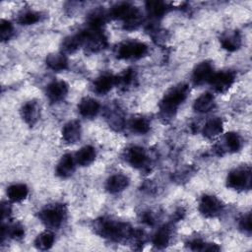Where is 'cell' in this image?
<instances>
[{
    "instance_id": "obj_1",
    "label": "cell",
    "mask_w": 252,
    "mask_h": 252,
    "mask_svg": "<svg viewBox=\"0 0 252 252\" xmlns=\"http://www.w3.org/2000/svg\"><path fill=\"white\" fill-rule=\"evenodd\" d=\"M188 94L189 87L186 84H178L167 90L159 102V112L162 118L173 117Z\"/></svg>"
},
{
    "instance_id": "obj_2",
    "label": "cell",
    "mask_w": 252,
    "mask_h": 252,
    "mask_svg": "<svg viewBox=\"0 0 252 252\" xmlns=\"http://www.w3.org/2000/svg\"><path fill=\"white\" fill-rule=\"evenodd\" d=\"M94 228L97 234L101 237L117 242L127 239L133 234V229L128 223L113 220L108 218H101L100 220H97Z\"/></svg>"
},
{
    "instance_id": "obj_3",
    "label": "cell",
    "mask_w": 252,
    "mask_h": 252,
    "mask_svg": "<svg viewBox=\"0 0 252 252\" xmlns=\"http://www.w3.org/2000/svg\"><path fill=\"white\" fill-rule=\"evenodd\" d=\"M67 216V209L65 205L55 203L45 206L39 212V220L49 228H58L62 225Z\"/></svg>"
},
{
    "instance_id": "obj_4",
    "label": "cell",
    "mask_w": 252,
    "mask_h": 252,
    "mask_svg": "<svg viewBox=\"0 0 252 252\" xmlns=\"http://www.w3.org/2000/svg\"><path fill=\"white\" fill-rule=\"evenodd\" d=\"M83 41V46L90 53H95L107 46V38L100 29L89 27L79 32Z\"/></svg>"
},
{
    "instance_id": "obj_5",
    "label": "cell",
    "mask_w": 252,
    "mask_h": 252,
    "mask_svg": "<svg viewBox=\"0 0 252 252\" xmlns=\"http://www.w3.org/2000/svg\"><path fill=\"white\" fill-rule=\"evenodd\" d=\"M227 187L234 190H245L251 187L250 166H239L232 169L226 178Z\"/></svg>"
},
{
    "instance_id": "obj_6",
    "label": "cell",
    "mask_w": 252,
    "mask_h": 252,
    "mask_svg": "<svg viewBox=\"0 0 252 252\" xmlns=\"http://www.w3.org/2000/svg\"><path fill=\"white\" fill-rule=\"evenodd\" d=\"M148 52V46L141 41L129 40L124 41L116 49V56L119 59H139L145 56Z\"/></svg>"
},
{
    "instance_id": "obj_7",
    "label": "cell",
    "mask_w": 252,
    "mask_h": 252,
    "mask_svg": "<svg viewBox=\"0 0 252 252\" xmlns=\"http://www.w3.org/2000/svg\"><path fill=\"white\" fill-rule=\"evenodd\" d=\"M223 209V205L220 199L213 195L202 196L199 202V211L205 218H216Z\"/></svg>"
},
{
    "instance_id": "obj_8",
    "label": "cell",
    "mask_w": 252,
    "mask_h": 252,
    "mask_svg": "<svg viewBox=\"0 0 252 252\" xmlns=\"http://www.w3.org/2000/svg\"><path fill=\"white\" fill-rule=\"evenodd\" d=\"M235 81V74L232 71H221L214 73L209 83L217 93L223 94L227 92Z\"/></svg>"
},
{
    "instance_id": "obj_9",
    "label": "cell",
    "mask_w": 252,
    "mask_h": 252,
    "mask_svg": "<svg viewBox=\"0 0 252 252\" xmlns=\"http://www.w3.org/2000/svg\"><path fill=\"white\" fill-rule=\"evenodd\" d=\"M69 92V86L65 81H53L46 87V96L52 102L63 100Z\"/></svg>"
},
{
    "instance_id": "obj_10",
    "label": "cell",
    "mask_w": 252,
    "mask_h": 252,
    "mask_svg": "<svg viewBox=\"0 0 252 252\" xmlns=\"http://www.w3.org/2000/svg\"><path fill=\"white\" fill-rule=\"evenodd\" d=\"M114 86H116V76L110 73H104L94 81L93 91L99 95H104L110 92Z\"/></svg>"
},
{
    "instance_id": "obj_11",
    "label": "cell",
    "mask_w": 252,
    "mask_h": 252,
    "mask_svg": "<svg viewBox=\"0 0 252 252\" xmlns=\"http://www.w3.org/2000/svg\"><path fill=\"white\" fill-rule=\"evenodd\" d=\"M214 74V66L210 61L199 63L193 70L192 81L195 85H202L209 82Z\"/></svg>"
},
{
    "instance_id": "obj_12",
    "label": "cell",
    "mask_w": 252,
    "mask_h": 252,
    "mask_svg": "<svg viewBox=\"0 0 252 252\" xmlns=\"http://www.w3.org/2000/svg\"><path fill=\"white\" fill-rule=\"evenodd\" d=\"M21 115L24 121L31 127L36 124L40 116V107L37 101L35 100L27 101L21 108Z\"/></svg>"
},
{
    "instance_id": "obj_13",
    "label": "cell",
    "mask_w": 252,
    "mask_h": 252,
    "mask_svg": "<svg viewBox=\"0 0 252 252\" xmlns=\"http://www.w3.org/2000/svg\"><path fill=\"white\" fill-rule=\"evenodd\" d=\"M126 161L133 167L141 168L146 165L148 161V156L146 151L138 146H133L126 151Z\"/></svg>"
},
{
    "instance_id": "obj_14",
    "label": "cell",
    "mask_w": 252,
    "mask_h": 252,
    "mask_svg": "<svg viewBox=\"0 0 252 252\" xmlns=\"http://www.w3.org/2000/svg\"><path fill=\"white\" fill-rule=\"evenodd\" d=\"M82 129L78 120H71L67 122L62 129L63 140L68 144H75L81 139Z\"/></svg>"
},
{
    "instance_id": "obj_15",
    "label": "cell",
    "mask_w": 252,
    "mask_h": 252,
    "mask_svg": "<svg viewBox=\"0 0 252 252\" xmlns=\"http://www.w3.org/2000/svg\"><path fill=\"white\" fill-rule=\"evenodd\" d=\"M220 45L227 51H235L241 46V35L238 31H227L220 35Z\"/></svg>"
},
{
    "instance_id": "obj_16",
    "label": "cell",
    "mask_w": 252,
    "mask_h": 252,
    "mask_svg": "<svg viewBox=\"0 0 252 252\" xmlns=\"http://www.w3.org/2000/svg\"><path fill=\"white\" fill-rule=\"evenodd\" d=\"M129 185V178L121 173L111 175L105 183V189L110 194H117L125 190Z\"/></svg>"
},
{
    "instance_id": "obj_17",
    "label": "cell",
    "mask_w": 252,
    "mask_h": 252,
    "mask_svg": "<svg viewBox=\"0 0 252 252\" xmlns=\"http://www.w3.org/2000/svg\"><path fill=\"white\" fill-rule=\"evenodd\" d=\"M75 158L71 154H65L61 157L56 166V174L62 178H67L75 171Z\"/></svg>"
},
{
    "instance_id": "obj_18",
    "label": "cell",
    "mask_w": 252,
    "mask_h": 252,
    "mask_svg": "<svg viewBox=\"0 0 252 252\" xmlns=\"http://www.w3.org/2000/svg\"><path fill=\"white\" fill-rule=\"evenodd\" d=\"M99 108H100L99 103L94 98H92V97H84L78 105L80 114L86 118L94 117L98 113Z\"/></svg>"
},
{
    "instance_id": "obj_19",
    "label": "cell",
    "mask_w": 252,
    "mask_h": 252,
    "mask_svg": "<svg viewBox=\"0 0 252 252\" xmlns=\"http://www.w3.org/2000/svg\"><path fill=\"white\" fill-rule=\"evenodd\" d=\"M172 233V228L168 224L160 226L153 236V244L158 249L166 247L170 241Z\"/></svg>"
},
{
    "instance_id": "obj_20",
    "label": "cell",
    "mask_w": 252,
    "mask_h": 252,
    "mask_svg": "<svg viewBox=\"0 0 252 252\" xmlns=\"http://www.w3.org/2000/svg\"><path fill=\"white\" fill-rule=\"evenodd\" d=\"M95 150L92 146L82 147L75 155L76 163L81 166H88L95 159Z\"/></svg>"
},
{
    "instance_id": "obj_21",
    "label": "cell",
    "mask_w": 252,
    "mask_h": 252,
    "mask_svg": "<svg viewBox=\"0 0 252 252\" xmlns=\"http://www.w3.org/2000/svg\"><path fill=\"white\" fill-rule=\"evenodd\" d=\"M215 96L211 93L202 94L194 101V109L199 113H207L215 107Z\"/></svg>"
},
{
    "instance_id": "obj_22",
    "label": "cell",
    "mask_w": 252,
    "mask_h": 252,
    "mask_svg": "<svg viewBox=\"0 0 252 252\" xmlns=\"http://www.w3.org/2000/svg\"><path fill=\"white\" fill-rule=\"evenodd\" d=\"M46 65L53 71H63L68 68V59L63 52L50 53L46 57Z\"/></svg>"
},
{
    "instance_id": "obj_23",
    "label": "cell",
    "mask_w": 252,
    "mask_h": 252,
    "mask_svg": "<svg viewBox=\"0 0 252 252\" xmlns=\"http://www.w3.org/2000/svg\"><path fill=\"white\" fill-rule=\"evenodd\" d=\"M223 122L220 117H214L207 121L204 126L203 134L208 139H214L222 132Z\"/></svg>"
},
{
    "instance_id": "obj_24",
    "label": "cell",
    "mask_w": 252,
    "mask_h": 252,
    "mask_svg": "<svg viewBox=\"0 0 252 252\" xmlns=\"http://www.w3.org/2000/svg\"><path fill=\"white\" fill-rule=\"evenodd\" d=\"M29 188L26 184L16 183L7 188V197L11 202H21L27 198Z\"/></svg>"
},
{
    "instance_id": "obj_25",
    "label": "cell",
    "mask_w": 252,
    "mask_h": 252,
    "mask_svg": "<svg viewBox=\"0 0 252 252\" xmlns=\"http://www.w3.org/2000/svg\"><path fill=\"white\" fill-rule=\"evenodd\" d=\"M108 16H109V14H107L105 12V10L102 9L101 7H98L96 9L93 10L87 18L89 27L94 28V29H100L107 21Z\"/></svg>"
},
{
    "instance_id": "obj_26",
    "label": "cell",
    "mask_w": 252,
    "mask_h": 252,
    "mask_svg": "<svg viewBox=\"0 0 252 252\" xmlns=\"http://www.w3.org/2000/svg\"><path fill=\"white\" fill-rule=\"evenodd\" d=\"M135 9V6L131 5L130 3L127 2H121L117 3L114 6H112L109 10V17L113 19H118L124 21Z\"/></svg>"
},
{
    "instance_id": "obj_27",
    "label": "cell",
    "mask_w": 252,
    "mask_h": 252,
    "mask_svg": "<svg viewBox=\"0 0 252 252\" xmlns=\"http://www.w3.org/2000/svg\"><path fill=\"white\" fill-rule=\"evenodd\" d=\"M81 46H83V41H82V38H81V35L79 32L77 34L67 36L66 38L63 39L62 44H61L62 52L64 54L65 53H74Z\"/></svg>"
},
{
    "instance_id": "obj_28",
    "label": "cell",
    "mask_w": 252,
    "mask_h": 252,
    "mask_svg": "<svg viewBox=\"0 0 252 252\" xmlns=\"http://www.w3.org/2000/svg\"><path fill=\"white\" fill-rule=\"evenodd\" d=\"M129 127L134 133L146 134L150 130V121L148 120V118L142 115H137L131 118L129 122Z\"/></svg>"
},
{
    "instance_id": "obj_29",
    "label": "cell",
    "mask_w": 252,
    "mask_h": 252,
    "mask_svg": "<svg viewBox=\"0 0 252 252\" xmlns=\"http://www.w3.org/2000/svg\"><path fill=\"white\" fill-rule=\"evenodd\" d=\"M136 81V72L134 69L124 70L121 74L116 76V86L123 90H127L133 86Z\"/></svg>"
},
{
    "instance_id": "obj_30",
    "label": "cell",
    "mask_w": 252,
    "mask_h": 252,
    "mask_svg": "<svg viewBox=\"0 0 252 252\" xmlns=\"http://www.w3.org/2000/svg\"><path fill=\"white\" fill-rule=\"evenodd\" d=\"M146 10L149 16L158 19L161 18L167 11V6L162 1H147L146 2Z\"/></svg>"
},
{
    "instance_id": "obj_31",
    "label": "cell",
    "mask_w": 252,
    "mask_h": 252,
    "mask_svg": "<svg viewBox=\"0 0 252 252\" xmlns=\"http://www.w3.org/2000/svg\"><path fill=\"white\" fill-rule=\"evenodd\" d=\"M142 22H143V13L140 11V9L135 7L132 13L123 21L124 23L123 28L128 31L136 30L138 27H140Z\"/></svg>"
},
{
    "instance_id": "obj_32",
    "label": "cell",
    "mask_w": 252,
    "mask_h": 252,
    "mask_svg": "<svg viewBox=\"0 0 252 252\" xmlns=\"http://www.w3.org/2000/svg\"><path fill=\"white\" fill-rule=\"evenodd\" d=\"M5 235H7L13 239H21L25 235L24 226L20 223H13V224H10L7 226H5L3 224L2 229H1L2 239L5 237Z\"/></svg>"
},
{
    "instance_id": "obj_33",
    "label": "cell",
    "mask_w": 252,
    "mask_h": 252,
    "mask_svg": "<svg viewBox=\"0 0 252 252\" xmlns=\"http://www.w3.org/2000/svg\"><path fill=\"white\" fill-rule=\"evenodd\" d=\"M54 243V235L51 231L45 230L39 233L35 240H34V245L37 249L40 250H47L52 247Z\"/></svg>"
},
{
    "instance_id": "obj_34",
    "label": "cell",
    "mask_w": 252,
    "mask_h": 252,
    "mask_svg": "<svg viewBox=\"0 0 252 252\" xmlns=\"http://www.w3.org/2000/svg\"><path fill=\"white\" fill-rule=\"evenodd\" d=\"M224 142L229 152H238L242 147V139L235 132H228L224 135Z\"/></svg>"
},
{
    "instance_id": "obj_35",
    "label": "cell",
    "mask_w": 252,
    "mask_h": 252,
    "mask_svg": "<svg viewBox=\"0 0 252 252\" xmlns=\"http://www.w3.org/2000/svg\"><path fill=\"white\" fill-rule=\"evenodd\" d=\"M40 14L38 12L32 11V10H28L23 13H21L18 17V23L20 25L24 26H29V25H33L40 21Z\"/></svg>"
},
{
    "instance_id": "obj_36",
    "label": "cell",
    "mask_w": 252,
    "mask_h": 252,
    "mask_svg": "<svg viewBox=\"0 0 252 252\" xmlns=\"http://www.w3.org/2000/svg\"><path fill=\"white\" fill-rule=\"evenodd\" d=\"M107 117L109 119V124L111 126H115L117 129H120L123 127L124 119L121 114V111L117 107H114L113 109L109 110Z\"/></svg>"
},
{
    "instance_id": "obj_37",
    "label": "cell",
    "mask_w": 252,
    "mask_h": 252,
    "mask_svg": "<svg viewBox=\"0 0 252 252\" xmlns=\"http://www.w3.org/2000/svg\"><path fill=\"white\" fill-rule=\"evenodd\" d=\"M14 33V28L11 22L7 20H1L0 21V37L2 41L9 40Z\"/></svg>"
},
{
    "instance_id": "obj_38",
    "label": "cell",
    "mask_w": 252,
    "mask_h": 252,
    "mask_svg": "<svg viewBox=\"0 0 252 252\" xmlns=\"http://www.w3.org/2000/svg\"><path fill=\"white\" fill-rule=\"evenodd\" d=\"M239 228L246 234L251 233V215L247 213L239 220Z\"/></svg>"
},
{
    "instance_id": "obj_39",
    "label": "cell",
    "mask_w": 252,
    "mask_h": 252,
    "mask_svg": "<svg viewBox=\"0 0 252 252\" xmlns=\"http://www.w3.org/2000/svg\"><path fill=\"white\" fill-rule=\"evenodd\" d=\"M1 213H2V220L4 221L5 219H9L10 215H11V209L8 206V204L6 203H2V207H1Z\"/></svg>"
}]
</instances>
